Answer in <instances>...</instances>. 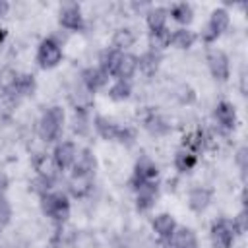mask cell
<instances>
[{
    "mask_svg": "<svg viewBox=\"0 0 248 248\" xmlns=\"http://www.w3.org/2000/svg\"><path fill=\"white\" fill-rule=\"evenodd\" d=\"M93 128L107 141H120L122 134H124V126H120L118 122H114L112 118H108L105 114H97L93 118Z\"/></svg>",
    "mask_w": 248,
    "mask_h": 248,
    "instance_id": "cell-11",
    "label": "cell"
},
{
    "mask_svg": "<svg viewBox=\"0 0 248 248\" xmlns=\"http://www.w3.org/2000/svg\"><path fill=\"white\" fill-rule=\"evenodd\" d=\"M211 198H213V192L209 188H205V186H194L188 192V207L194 213H203L209 207Z\"/></svg>",
    "mask_w": 248,
    "mask_h": 248,
    "instance_id": "cell-16",
    "label": "cell"
},
{
    "mask_svg": "<svg viewBox=\"0 0 248 248\" xmlns=\"http://www.w3.org/2000/svg\"><path fill=\"white\" fill-rule=\"evenodd\" d=\"M64 122H66V112L60 105H52L48 107L41 118H39V124H37V132H39V138L46 143L50 141H56L64 130Z\"/></svg>",
    "mask_w": 248,
    "mask_h": 248,
    "instance_id": "cell-1",
    "label": "cell"
},
{
    "mask_svg": "<svg viewBox=\"0 0 248 248\" xmlns=\"http://www.w3.org/2000/svg\"><path fill=\"white\" fill-rule=\"evenodd\" d=\"M74 132L76 134H85L87 132V114H85V110H76V114H74Z\"/></svg>",
    "mask_w": 248,
    "mask_h": 248,
    "instance_id": "cell-36",
    "label": "cell"
},
{
    "mask_svg": "<svg viewBox=\"0 0 248 248\" xmlns=\"http://www.w3.org/2000/svg\"><path fill=\"white\" fill-rule=\"evenodd\" d=\"M136 43V35L132 29L128 27H120L112 33V39H110V48L118 50V52H126L130 46H134Z\"/></svg>",
    "mask_w": 248,
    "mask_h": 248,
    "instance_id": "cell-23",
    "label": "cell"
},
{
    "mask_svg": "<svg viewBox=\"0 0 248 248\" xmlns=\"http://www.w3.org/2000/svg\"><path fill=\"white\" fill-rule=\"evenodd\" d=\"M132 95V81L126 79H114V83L108 87V97L112 101H126Z\"/></svg>",
    "mask_w": 248,
    "mask_h": 248,
    "instance_id": "cell-28",
    "label": "cell"
},
{
    "mask_svg": "<svg viewBox=\"0 0 248 248\" xmlns=\"http://www.w3.org/2000/svg\"><path fill=\"white\" fill-rule=\"evenodd\" d=\"M16 79H17V72L14 68H10V66L0 68V91L2 93H12Z\"/></svg>",
    "mask_w": 248,
    "mask_h": 248,
    "instance_id": "cell-31",
    "label": "cell"
},
{
    "mask_svg": "<svg viewBox=\"0 0 248 248\" xmlns=\"http://www.w3.org/2000/svg\"><path fill=\"white\" fill-rule=\"evenodd\" d=\"M31 165L37 170V174H41V176H52V170H56L52 165V157L48 153H43V151L35 153L31 157Z\"/></svg>",
    "mask_w": 248,
    "mask_h": 248,
    "instance_id": "cell-26",
    "label": "cell"
},
{
    "mask_svg": "<svg viewBox=\"0 0 248 248\" xmlns=\"http://www.w3.org/2000/svg\"><path fill=\"white\" fill-rule=\"evenodd\" d=\"M172 165H174V169H176L180 174L190 172V170H194L196 165H198V155L192 153V151H188V149H184V147H180V149L174 153V157H172Z\"/></svg>",
    "mask_w": 248,
    "mask_h": 248,
    "instance_id": "cell-22",
    "label": "cell"
},
{
    "mask_svg": "<svg viewBox=\"0 0 248 248\" xmlns=\"http://www.w3.org/2000/svg\"><path fill=\"white\" fill-rule=\"evenodd\" d=\"M6 37H8V29L6 27H0V43H4Z\"/></svg>",
    "mask_w": 248,
    "mask_h": 248,
    "instance_id": "cell-40",
    "label": "cell"
},
{
    "mask_svg": "<svg viewBox=\"0 0 248 248\" xmlns=\"http://www.w3.org/2000/svg\"><path fill=\"white\" fill-rule=\"evenodd\" d=\"M108 81V76L99 68V66H89L81 72V85L93 95L97 93L99 89H103Z\"/></svg>",
    "mask_w": 248,
    "mask_h": 248,
    "instance_id": "cell-14",
    "label": "cell"
},
{
    "mask_svg": "<svg viewBox=\"0 0 248 248\" xmlns=\"http://www.w3.org/2000/svg\"><path fill=\"white\" fill-rule=\"evenodd\" d=\"M76 155H78V147L74 141H58L50 153L52 157V165L56 170H68L72 169L74 161H76Z\"/></svg>",
    "mask_w": 248,
    "mask_h": 248,
    "instance_id": "cell-10",
    "label": "cell"
},
{
    "mask_svg": "<svg viewBox=\"0 0 248 248\" xmlns=\"http://www.w3.org/2000/svg\"><path fill=\"white\" fill-rule=\"evenodd\" d=\"M41 211L48 219H52L56 225H64L70 217V211H72L70 198L64 192H58V190L43 194L41 196Z\"/></svg>",
    "mask_w": 248,
    "mask_h": 248,
    "instance_id": "cell-2",
    "label": "cell"
},
{
    "mask_svg": "<svg viewBox=\"0 0 248 248\" xmlns=\"http://www.w3.org/2000/svg\"><path fill=\"white\" fill-rule=\"evenodd\" d=\"M37 91V79L33 74H17L16 85L12 89V93L16 97H31Z\"/></svg>",
    "mask_w": 248,
    "mask_h": 248,
    "instance_id": "cell-24",
    "label": "cell"
},
{
    "mask_svg": "<svg viewBox=\"0 0 248 248\" xmlns=\"http://www.w3.org/2000/svg\"><path fill=\"white\" fill-rule=\"evenodd\" d=\"M157 198H159V184H157V180L145 182V184L138 186L136 188V209L141 211V213L153 209V205L157 203Z\"/></svg>",
    "mask_w": 248,
    "mask_h": 248,
    "instance_id": "cell-12",
    "label": "cell"
},
{
    "mask_svg": "<svg viewBox=\"0 0 248 248\" xmlns=\"http://www.w3.org/2000/svg\"><path fill=\"white\" fill-rule=\"evenodd\" d=\"M207 68L211 72V76L217 79V81H227L231 78V60L227 56L225 50L221 48H211L207 52Z\"/></svg>",
    "mask_w": 248,
    "mask_h": 248,
    "instance_id": "cell-8",
    "label": "cell"
},
{
    "mask_svg": "<svg viewBox=\"0 0 248 248\" xmlns=\"http://www.w3.org/2000/svg\"><path fill=\"white\" fill-rule=\"evenodd\" d=\"M234 161H236V165H238L240 174L244 176V174H246V169H248V149H246V145H242V147L236 151Z\"/></svg>",
    "mask_w": 248,
    "mask_h": 248,
    "instance_id": "cell-37",
    "label": "cell"
},
{
    "mask_svg": "<svg viewBox=\"0 0 248 248\" xmlns=\"http://www.w3.org/2000/svg\"><path fill=\"white\" fill-rule=\"evenodd\" d=\"M8 188H10V176L4 170H0V196H4Z\"/></svg>",
    "mask_w": 248,
    "mask_h": 248,
    "instance_id": "cell-38",
    "label": "cell"
},
{
    "mask_svg": "<svg viewBox=\"0 0 248 248\" xmlns=\"http://www.w3.org/2000/svg\"><path fill=\"white\" fill-rule=\"evenodd\" d=\"M169 248H200L198 236L190 227H176L170 240L167 242Z\"/></svg>",
    "mask_w": 248,
    "mask_h": 248,
    "instance_id": "cell-17",
    "label": "cell"
},
{
    "mask_svg": "<svg viewBox=\"0 0 248 248\" xmlns=\"http://www.w3.org/2000/svg\"><path fill=\"white\" fill-rule=\"evenodd\" d=\"M157 176H159V167L155 165V161H153L151 157H147V155H141V157L136 161V165H134L130 184H132V188L136 190L138 186H141V184H145V182L157 180Z\"/></svg>",
    "mask_w": 248,
    "mask_h": 248,
    "instance_id": "cell-7",
    "label": "cell"
},
{
    "mask_svg": "<svg viewBox=\"0 0 248 248\" xmlns=\"http://www.w3.org/2000/svg\"><path fill=\"white\" fill-rule=\"evenodd\" d=\"M12 215H14V209H12L10 200L6 196H0V229H4V227L10 225Z\"/></svg>",
    "mask_w": 248,
    "mask_h": 248,
    "instance_id": "cell-33",
    "label": "cell"
},
{
    "mask_svg": "<svg viewBox=\"0 0 248 248\" xmlns=\"http://www.w3.org/2000/svg\"><path fill=\"white\" fill-rule=\"evenodd\" d=\"M93 186V178H70V192L78 198L85 196Z\"/></svg>",
    "mask_w": 248,
    "mask_h": 248,
    "instance_id": "cell-32",
    "label": "cell"
},
{
    "mask_svg": "<svg viewBox=\"0 0 248 248\" xmlns=\"http://www.w3.org/2000/svg\"><path fill=\"white\" fill-rule=\"evenodd\" d=\"M209 238L213 248H232L236 232L232 229V221L227 217H219L209 227Z\"/></svg>",
    "mask_w": 248,
    "mask_h": 248,
    "instance_id": "cell-5",
    "label": "cell"
},
{
    "mask_svg": "<svg viewBox=\"0 0 248 248\" xmlns=\"http://www.w3.org/2000/svg\"><path fill=\"white\" fill-rule=\"evenodd\" d=\"M136 72H138V56H136V54H130V52H122V56H120V60H118V64H116V70H114V76H112V78L130 81Z\"/></svg>",
    "mask_w": 248,
    "mask_h": 248,
    "instance_id": "cell-18",
    "label": "cell"
},
{
    "mask_svg": "<svg viewBox=\"0 0 248 248\" xmlns=\"http://www.w3.org/2000/svg\"><path fill=\"white\" fill-rule=\"evenodd\" d=\"M97 170V157L89 147H83L78 151L76 161L72 165V176L74 178H93Z\"/></svg>",
    "mask_w": 248,
    "mask_h": 248,
    "instance_id": "cell-9",
    "label": "cell"
},
{
    "mask_svg": "<svg viewBox=\"0 0 248 248\" xmlns=\"http://www.w3.org/2000/svg\"><path fill=\"white\" fill-rule=\"evenodd\" d=\"M167 19H169V10L163 6H153L145 14V23L149 27V33L165 31L167 29Z\"/></svg>",
    "mask_w": 248,
    "mask_h": 248,
    "instance_id": "cell-19",
    "label": "cell"
},
{
    "mask_svg": "<svg viewBox=\"0 0 248 248\" xmlns=\"http://www.w3.org/2000/svg\"><path fill=\"white\" fill-rule=\"evenodd\" d=\"M215 120L223 130H234L238 124V114L236 108L231 101H219L215 107Z\"/></svg>",
    "mask_w": 248,
    "mask_h": 248,
    "instance_id": "cell-13",
    "label": "cell"
},
{
    "mask_svg": "<svg viewBox=\"0 0 248 248\" xmlns=\"http://www.w3.org/2000/svg\"><path fill=\"white\" fill-rule=\"evenodd\" d=\"M176 99L182 103V105H192L196 101V91L190 87V85H180L178 91H176Z\"/></svg>",
    "mask_w": 248,
    "mask_h": 248,
    "instance_id": "cell-34",
    "label": "cell"
},
{
    "mask_svg": "<svg viewBox=\"0 0 248 248\" xmlns=\"http://www.w3.org/2000/svg\"><path fill=\"white\" fill-rule=\"evenodd\" d=\"M151 227H153V232L157 234L159 240L169 242L170 236H172V232L176 231L178 225H176V219H174L170 213H159V215L153 217Z\"/></svg>",
    "mask_w": 248,
    "mask_h": 248,
    "instance_id": "cell-15",
    "label": "cell"
},
{
    "mask_svg": "<svg viewBox=\"0 0 248 248\" xmlns=\"http://www.w3.org/2000/svg\"><path fill=\"white\" fill-rule=\"evenodd\" d=\"M198 41V35L196 31L188 29V27H178L170 33V45L174 48H180V50H188L194 46V43Z\"/></svg>",
    "mask_w": 248,
    "mask_h": 248,
    "instance_id": "cell-21",
    "label": "cell"
},
{
    "mask_svg": "<svg viewBox=\"0 0 248 248\" xmlns=\"http://www.w3.org/2000/svg\"><path fill=\"white\" fill-rule=\"evenodd\" d=\"M231 221H232V229H234L236 236H240V234L246 232V229H248V217H246V211H244V209L238 211V215L232 217Z\"/></svg>",
    "mask_w": 248,
    "mask_h": 248,
    "instance_id": "cell-35",
    "label": "cell"
},
{
    "mask_svg": "<svg viewBox=\"0 0 248 248\" xmlns=\"http://www.w3.org/2000/svg\"><path fill=\"white\" fill-rule=\"evenodd\" d=\"M169 16H170L176 23L188 25V23H192V19H194V8H192V4H188V2H176V4H172V6L169 8Z\"/></svg>",
    "mask_w": 248,
    "mask_h": 248,
    "instance_id": "cell-25",
    "label": "cell"
},
{
    "mask_svg": "<svg viewBox=\"0 0 248 248\" xmlns=\"http://www.w3.org/2000/svg\"><path fill=\"white\" fill-rule=\"evenodd\" d=\"M161 66V52H155V50H145L143 54L138 56V70L145 76V78H151L157 74Z\"/></svg>",
    "mask_w": 248,
    "mask_h": 248,
    "instance_id": "cell-20",
    "label": "cell"
},
{
    "mask_svg": "<svg viewBox=\"0 0 248 248\" xmlns=\"http://www.w3.org/2000/svg\"><path fill=\"white\" fill-rule=\"evenodd\" d=\"M205 143H207V140H205L203 132L202 130H196V132H192V134H188L184 138V145L182 147L188 149V151H192V153H196V155H200V151L205 149Z\"/></svg>",
    "mask_w": 248,
    "mask_h": 248,
    "instance_id": "cell-29",
    "label": "cell"
},
{
    "mask_svg": "<svg viewBox=\"0 0 248 248\" xmlns=\"http://www.w3.org/2000/svg\"><path fill=\"white\" fill-rule=\"evenodd\" d=\"M229 25H231V14H229V10H227V8H215V10L209 14V19H207L205 27L202 29L200 39H202L205 45H209V43L217 41V39L229 29Z\"/></svg>",
    "mask_w": 248,
    "mask_h": 248,
    "instance_id": "cell-4",
    "label": "cell"
},
{
    "mask_svg": "<svg viewBox=\"0 0 248 248\" xmlns=\"http://www.w3.org/2000/svg\"><path fill=\"white\" fill-rule=\"evenodd\" d=\"M143 126L153 134V136H163V134H167L169 132V124H167V120L161 116V114H157V112H149L145 118H143Z\"/></svg>",
    "mask_w": 248,
    "mask_h": 248,
    "instance_id": "cell-27",
    "label": "cell"
},
{
    "mask_svg": "<svg viewBox=\"0 0 248 248\" xmlns=\"http://www.w3.org/2000/svg\"><path fill=\"white\" fill-rule=\"evenodd\" d=\"M58 23L68 31H83L85 17H83L81 6L78 2H64L58 10Z\"/></svg>",
    "mask_w": 248,
    "mask_h": 248,
    "instance_id": "cell-6",
    "label": "cell"
},
{
    "mask_svg": "<svg viewBox=\"0 0 248 248\" xmlns=\"http://www.w3.org/2000/svg\"><path fill=\"white\" fill-rule=\"evenodd\" d=\"M167 46H170V31H157V33H149V50L161 52Z\"/></svg>",
    "mask_w": 248,
    "mask_h": 248,
    "instance_id": "cell-30",
    "label": "cell"
},
{
    "mask_svg": "<svg viewBox=\"0 0 248 248\" xmlns=\"http://www.w3.org/2000/svg\"><path fill=\"white\" fill-rule=\"evenodd\" d=\"M10 12V4L6 0H0V16H6Z\"/></svg>",
    "mask_w": 248,
    "mask_h": 248,
    "instance_id": "cell-39",
    "label": "cell"
},
{
    "mask_svg": "<svg viewBox=\"0 0 248 248\" xmlns=\"http://www.w3.org/2000/svg\"><path fill=\"white\" fill-rule=\"evenodd\" d=\"M64 58V50H62V45L58 39L54 37H45L39 46H37V54H35V60L39 64V68L43 70H52L56 68Z\"/></svg>",
    "mask_w": 248,
    "mask_h": 248,
    "instance_id": "cell-3",
    "label": "cell"
}]
</instances>
